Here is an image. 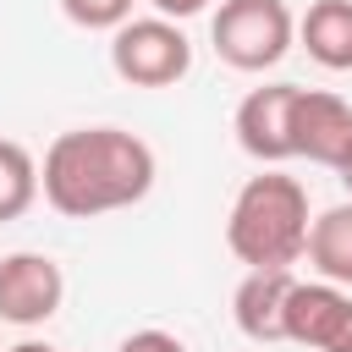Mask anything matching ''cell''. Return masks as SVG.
Returning a JSON list of instances; mask_svg holds the SVG:
<instances>
[{"mask_svg": "<svg viewBox=\"0 0 352 352\" xmlns=\"http://www.w3.org/2000/svg\"><path fill=\"white\" fill-rule=\"evenodd\" d=\"M160 176L154 148L126 126H72L44 148L38 192L66 220H99L148 198Z\"/></svg>", "mask_w": 352, "mask_h": 352, "instance_id": "1", "label": "cell"}, {"mask_svg": "<svg viewBox=\"0 0 352 352\" xmlns=\"http://www.w3.org/2000/svg\"><path fill=\"white\" fill-rule=\"evenodd\" d=\"M308 187L280 170H258L236 187L226 214V248L248 270H292L308 253Z\"/></svg>", "mask_w": 352, "mask_h": 352, "instance_id": "2", "label": "cell"}, {"mask_svg": "<svg viewBox=\"0 0 352 352\" xmlns=\"http://www.w3.org/2000/svg\"><path fill=\"white\" fill-rule=\"evenodd\" d=\"M209 38L231 72H270L292 50L297 16L286 0H220V11L209 16Z\"/></svg>", "mask_w": 352, "mask_h": 352, "instance_id": "3", "label": "cell"}, {"mask_svg": "<svg viewBox=\"0 0 352 352\" xmlns=\"http://www.w3.org/2000/svg\"><path fill=\"white\" fill-rule=\"evenodd\" d=\"M110 72L132 88H170L192 72V44L170 16H126L110 33Z\"/></svg>", "mask_w": 352, "mask_h": 352, "instance_id": "4", "label": "cell"}, {"mask_svg": "<svg viewBox=\"0 0 352 352\" xmlns=\"http://www.w3.org/2000/svg\"><path fill=\"white\" fill-rule=\"evenodd\" d=\"M66 302V275L50 253H6L0 258V319L6 324H50Z\"/></svg>", "mask_w": 352, "mask_h": 352, "instance_id": "5", "label": "cell"}, {"mask_svg": "<svg viewBox=\"0 0 352 352\" xmlns=\"http://www.w3.org/2000/svg\"><path fill=\"white\" fill-rule=\"evenodd\" d=\"M297 82H264L253 94H242L236 116H231V132L242 143V154H253L258 165H280V160H297V143H292V110H297Z\"/></svg>", "mask_w": 352, "mask_h": 352, "instance_id": "6", "label": "cell"}, {"mask_svg": "<svg viewBox=\"0 0 352 352\" xmlns=\"http://www.w3.org/2000/svg\"><path fill=\"white\" fill-rule=\"evenodd\" d=\"M292 143H297V160L341 170L352 154V104L330 88H302L292 110Z\"/></svg>", "mask_w": 352, "mask_h": 352, "instance_id": "7", "label": "cell"}, {"mask_svg": "<svg viewBox=\"0 0 352 352\" xmlns=\"http://www.w3.org/2000/svg\"><path fill=\"white\" fill-rule=\"evenodd\" d=\"M297 275L292 270H248L242 286L231 292V319L248 341L270 346V341H286V297H292Z\"/></svg>", "mask_w": 352, "mask_h": 352, "instance_id": "8", "label": "cell"}, {"mask_svg": "<svg viewBox=\"0 0 352 352\" xmlns=\"http://www.w3.org/2000/svg\"><path fill=\"white\" fill-rule=\"evenodd\" d=\"M346 302H352V292L336 286V280H297L292 297H286V341L324 352L341 314H346Z\"/></svg>", "mask_w": 352, "mask_h": 352, "instance_id": "9", "label": "cell"}, {"mask_svg": "<svg viewBox=\"0 0 352 352\" xmlns=\"http://www.w3.org/2000/svg\"><path fill=\"white\" fill-rule=\"evenodd\" d=\"M297 38L324 72H352V0H314L297 22Z\"/></svg>", "mask_w": 352, "mask_h": 352, "instance_id": "10", "label": "cell"}, {"mask_svg": "<svg viewBox=\"0 0 352 352\" xmlns=\"http://www.w3.org/2000/svg\"><path fill=\"white\" fill-rule=\"evenodd\" d=\"M308 264L319 270V280L352 286V204H336V209L314 214V226H308Z\"/></svg>", "mask_w": 352, "mask_h": 352, "instance_id": "11", "label": "cell"}, {"mask_svg": "<svg viewBox=\"0 0 352 352\" xmlns=\"http://www.w3.org/2000/svg\"><path fill=\"white\" fill-rule=\"evenodd\" d=\"M38 198V160L28 143L16 138H0V226L6 220H22Z\"/></svg>", "mask_w": 352, "mask_h": 352, "instance_id": "12", "label": "cell"}, {"mask_svg": "<svg viewBox=\"0 0 352 352\" xmlns=\"http://www.w3.org/2000/svg\"><path fill=\"white\" fill-rule=\"evenodd\" d=\"M132 6H138V0H60L66 22H77V28H88V33H116V28L132 16Z\"/></svg>", "mask_w": 352, "mask_h": 352, "instance_id": "13", "label": "cell"}, {"mask_svg": "<svg viewBox=\"0 0 352 352\" xmlns=\"http://www.w3.org/2000/svg\"><path fill=\"white\" fill-rule=\"evenodd\" d=\"M116 352H187V346H182V336H170V330H132Z\"/></svg>", "mask_w": 352, "mask_h": 352, "instance_id": "14", "label": "cell"}, {"mask_svg": "<svg viewBox=\"0 0 352 352\" xmlns=\"http://www.w3.org/2000/svg\"><path fill=\"white\" fill-rule=\"evenodd\" d=\"M160 16H170V22H182V16H198V11H209L214 0H148Z\"/></svg>", "mask_w": 352, "mask_h": 352, "instance_id": "15", "label": "cell"}, {"mask_svg": "<svg viewBox=\"0 0 352 352\" xmlns=\"http://www.w3.org/2000/svg\"><path fill=\"white\" fill-rule=\"evenodd\" d=\"M324 352H352V302H346V314H341V324H336V336H330Z\"/></svg>", "mask_w": 352, "mask_h": 352, "instance_id": "16", "label": "cell"}, {"mask_svg": "<svg viewBox=\"0 0 352 352\" xmlns=\"http://www.w3.org/2000/svg\"><path fill=\"white\" fill-rule=\"evenodd\" d=\"M11 352H60V346H50V341H16Z\"/></svg>", "mask_w": 352, "mask_h": 352, "instance_id": "17", "label": "cell"}, {"mask_svg": "<svg viewBox=\"0 0 352 352\" xmlns=\"http://www.w3.org/2000/svg\"><path fill=\"white\" fill-rule=\"evenodd\" d=\"M336 176H341V182H346V192H352V154H346V165H341Z\"/></svg>", "mask_w": 352, "mask_h": 352, "instance_id": "18", "label": "cell"}]
</instances>
